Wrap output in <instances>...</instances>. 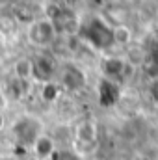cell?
I'll return each mask as SVG.
<instances>
[{"label": "cell", "mask_w": 158, "mask_h": 160, "mask_svg": "<svg viewBox=\"0 0 158 160\" xmlns=\"http://www.w3.org/2000/svg\"><path fill=\"white\" fill-rule=\"evenodd\" d=\"M132 38H134V32H132V28L126 26L125 22L112 26V43H114V45H117V47H126V45H130Z\"/></svg>", "instance_id": "7c38bea8"}, {"label": "cell", "mask_w": 158, "mask_h": 160, "mask_svg": "<svg viewBox=\"0 0 158 160\" xmlns=\"http://www.w3.org/2000/svg\"><path fill=\"white\" fill-rule=\"evenodd\" d=\"M0 160H19V157L13 155V153H2L0 155Z\"/></svg>", "instance_id": "9a60e30c"}, {"label": "cell", "mask_w": 158, "mask_h": 160, "mask_svg": "<svg viewBox=\"0 0 158 160\" xmlns=\"http://www.w3.org/2000/svg\"><path fill=\"white\" fill-rule=\"evenodd\" d=\"M80 34L86 36L95 48H108L110 45H114L112 43V26L108 22H104L102 19H93L91 22L82 24Z\"/></svg>", "instance_id": "3957f363"}, {"label": "cell", "mask_w": 158, "mask_h": 160, "mask_svg": "<svg viewBox=\"0 0 158 160\" xmlns=\"http://www.w3.org/2000/svg\"><path fill=\"white\" fill-rule=\"evenodd\" d=\"M32 153H34L36 160H50L52 158V155L56 153L54 140H52L50 136L41 134L39 138L34 142V145H32Z\"/></svg>", "instance_id": "ba28073f"}, {"label": "cell", "mask_w": 158, "mask_h": 160, "mask_svg": "<svg viewBox=\"0 0 158 160\" xmlns=\"http://www.w3.org/2000/svg\"><path fill=\"white\" fill-rule=\"evenodd\" d=\"M56 32H58V38H67V39H73L80 36V30H82V21H80L77 9L69 8V6H58L56 9H52L48 15H47Z\"/></svg>", "instance_id": "6da1fadb"}, {"label": "cell", "mask_w": 158, "mask_h": 160, "mask_svg": "<svg viewBox=\"0 0 158 160\" xmlns=\"http://www.w3.org/2000/svg\"><path fill=\"white\" fill-rule=\"evenodd\" d=\"M32 63H34V80H39V82H50V78L60 71L56 58L47 50L36 54L32 58Z\"/></svg>", "instance_id": "277c9868"}, {"label": "cell", "mask_w": 158, "mask_h": 160, "mask_svg": "<svg viewBox=\"0 0 158 160\" xmlns=\"http://www.w3.org/2000/svg\"><path fill=\"white\" fill-rule=\"evenodd\" d=\"M13 136L22 145H34V142L41 136V127L34 118H22L13 125Z\"/></svg>", "instance_id": "8992f818"}, {"label": "cell", "mask_w": 158, "mask_h": 160, "mask_svg": "<svg viewBox=\"0 0 158 160\" xmlns=\"http://www.w3.org/2000/svg\"><path fill=\"white\" fill-rule=\"evenodd\" d=\"M73 138L78 147H93L99 140V128L97 123L91 119H82L73 128Z\"/></svg>", "instance_id": "52a82bcc"}, {"label": "cell", "mask_w": 158, "mask_h": 160, "mask_svg": "<svg viewBox=\"0 0 158 160\" xmlns=\"http://www.w3.org/2000/svg\"><path fill=\"white\" fill-rule=\"evenodd\" d=\"M36 6L34 4H26V2H19V4H15L13 6V9H11V17H13V21L17 22V24H30L32 21H36L39 15L36 13V9H34Z\"/></svg>", "instance_id": "9c48e42d"}, {"label": "cell", "mask_w": 158, "mask_h": 160, "mask_svg": "<svg viewBox=\"0 0 158 160\" xmlns=\"http://www.w3.org/2000/svg\"><path fill=\"white\" fill-rule=\"evenodd\" d=\"M2 125H4V118H2V114H0V128H2Z\"/></svg>", "instance_id": "2e32d148"}, {"label": "cell", "mask_w": 158, "mask_h": 160, "mask_svg": "<svg viewBox=\"0 0 158 160\" xmlns=\"http://www.w3.org/2000/svg\"><path fill=\"white\" fill-rule=\"evenodd\" d=\"M151 95H153V99L158 102V80L151 84Z\"/></svg>", "instance_id": "5bb4252c"}, {"label": "cell", "mask_w": 158, "mask_h": 160, "mask_svg": "<svg viewBox=\"0 0 158 160\" xmlns=\"http://www.w3.org/2000/svg\"><path fill=\"white\" fill-rule=\"evenodd\" d=\"M60 75V86L65 91H78L86 86V73L75 63H65L58 71Z\"/></svg>", "instance_id": "5b68a950"}, {"label": "cell", "mask_w": 158, "mask_h": 160, "mask_svg": "<svg viewBox=\"0 0 158 160\" xmlns=\"http://www.w3.org/2000/svg\"><path fill=\"white\" fill-rule=\"evenodd\" d=\"M13 77L21 84H26V82L34 80V63H32V58H26V56L19 58L13 63Z\"/></svg>", "instance_id": "30bf717a"}, {"label": "cell", "mask_w": 158, "mask_h": 160, "mask_svg": "<svg viewBox=\"0 0 158 160\" xmlns=\"http://www.w3.org/2000/svg\"><path fill=\"white\" fill-rule=\"evenodd\" d=\"M50 160H82L80 155L73 149H56V153L52 155Z\"/></svg>", "instance_id": "4fadbf2b"}, {"label": "cell", "mask_w": 158, "mask_h": 160, "mask_svg": "<svg viewBox=\"0 0 158 160\" xmlns=\"http://www.w3.org/2000/svg\"><path fill=\"white\" fill-rule=\"evenodd\" d=\"M26 38L28 43L34 45L36 48L39 50H47L50 47L56 45L58 41V32L52 24V21L45 15H39L36 21H32L28 24V30H26Z\"/></svg>", "instance_id": "7a4b0ae2"}, {"label": "cell", "mask_w": 158, "mask_h": 160, "mask_svg": "<svg viewBox=\"0 0 158 160\" xmlns=\"http://www.w3.org/2000/svg\"><path fill=\"white\" fill-rule=\"evenodd\" d=\"M101 69H102L104 77H108L110 80H116L123 77V73H125V62L117 56H106L101 62Z\"/></svg>", "instance_id": "8fae6325"}]
</instances>
